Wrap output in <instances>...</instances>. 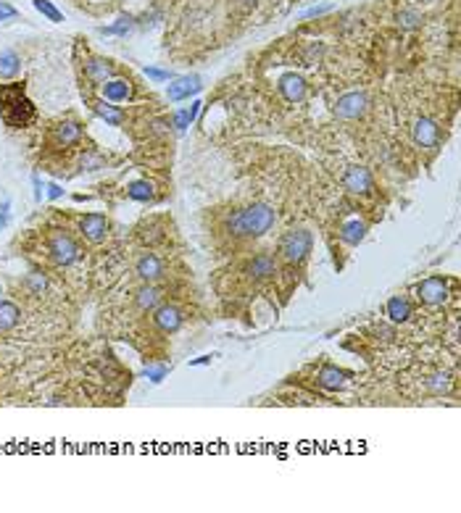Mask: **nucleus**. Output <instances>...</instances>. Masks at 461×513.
I'll list each match as a JSON object with an SVG mask.
<instances>
[{
  "mask_svg": "<svg viewBox=\"0 0 461 513\" xmlns=\"http://www.w3.org/2000/svg\"><path fill=\"white\" fill-rule=\"evenodd\" d=\"M108 229H111V224L101 213H87V216H82V222H79V232L90 242H103L105 235H108Z\"/></svg>",
  "mask_w": 461,
  "mask_h": 513,
  "instance_id": "obj_10",
  "label": "nucleus"
},
{
  "mask_svg": "<svg viewBox=\"0 0 461 513\" xmlns=\"http://www.w3.org/2000/svg\"><path fill=\"white\" fill-rule=\"evenodd\" d=\"M32 5L40 11V14H42V16L48 18V21H55V24H58V21H64V14H61V11L53 5L51 0H32Z\"/></svg>",
  "mask_w": 461,
  "mask_h": 513,
  "instance_id": "obj_29",
  "label": "nucleus"
},
{
  "mask_svg": "<svg viewBox=\"0 0 461 513\" xmlns=\"http://www.w3.org/2000/svg\"><path fill=\"white\" fill-rule=\"evenodd\" d=\"M366 224L364 222H359V219H353V222H345L340 226V237H342V242H348V245H359L361 239L366 237Z\"/></svg>",
  "mask_w": 461,
  "mask_h": 513,
  "instance_id": "obj_23",
  "label": "nucleus"
},
{
  "mask_svg": "<svg viewBox=\"0 0 461 513\" xmlns=\"http://www.w3.org/2000/svg\"><path fill=\"white\" fill-rule=\"evenodd\" d=\"M145 376H148L151 382H161V379L166 376V369H164V366H148V369H145Z\"/></svg>",
  "mask_w": 461,
  "mask_h": 513,
  "instance_id": "obj_36",
  "label": "nucleus"
},
{
  "mask_svg": "<svg viewBox=\"0 0 461 513\" xmlns=\"http://www.w3.org/2000/svg\"><path fill=\"white\" fill-rule=\"evenodd\" d=\"M319 384L325 387V390H332V393H338V390H342L345 387V382L351 379V374L348 371H342V369H338V366H332V363H325L322 369H319Z\"/></svg>",
  "mask_w": 461,
  "mask_h": 513,
  "instance_id": "obj_13",
  "label": "nucleus"
},
{
  "mask_svg": "<svg viewBox=\"0 0 461 513\" xmlns=\"http://www.w3.org/2000/svg\"><path fill=\"white\" fill-rule=\"evenodd\" d=\"M79 166H82L85 171L101 169V166H103V155L95 153V150H85V153H82V158H79Z\"/></svg>",
  "mask_w": 461,
  "mask_h": 513,
  "instance_id": "obj_30",
  "label": "nucleus"
},
{
  "mask_svg": "<svg viewBox=\"0 0 461 513\" xmlns=\"http://www.w3.org/2000/svg\"><path fill=\"white\" fill-rule=\"evenodd\" d=\"M18 66H21V61H18V55L14 51H3L0 53V79H8V77H14L18 71Z\"/></svg>",
  "mask_w": 461,
  "mask_h": 513,
  "instance_id": "obj_26",
  "label": "nucleus"
},
{
  "mask_svg": "<svg viewBox=\"0 0 461 513\" xmlns=\"http://www.w3.org/2000/svg\"><path fill=\"white\" fill-rule=\"evenodd\" d=\"M0 300H3V287H0Z\"/></svg>",
  "mask_w": 461,
  "mask_h": 513,
  "instance_id": "obj_43",
  "label": "nucleus"
},
{
  "mask_svg": "<svg viewBox=\"0 0 461 513\" xmlns=\"http://www.w3.org/2000/svg\"><path fill=\"white\" fill-rule=\"evenodd\" d=\"M416 298L425 306H443L448 300V279L443 276H427L425 282L416 285Z\"/></svg>",
  "mask_w": 461,
  "mask_h": 513,
  "instance_id": "obj_5",
  "label": "nucleus"
},
{
  "mask_svg": "<svg viewBox=\"0 0 461 513\" xmlns=\"http://www.w3.org/2000/svg\"><path fill=\"white\" fill-rule=\"evenodd\" d=\"M258 0H232V5L238 8V11H253L256 8Z\"/></svg>",
  "mask_w": 461,
  "mask_h": 513,
  "instance_id": "obj_38",
  "label": "nucleus"
},
{
  "mask_svg": "<svg viewBox=\"0 0 461 513\" xmlns=\"http://www.w3.org/2000/svg\"><path fill=\"white\" fill-rule=\"evenodd\" d=\"M385 313L390 316V321H395V324H403V321H409V319H411L414 306H411L409 298H403V295H393V298L388 300V306H385Z\"/></svg>",
  "mask_w": 461,
  "mask_h": 513,
  "instance_id": "obj_16",
  "label": "nucleus"
},
{
  "mask_svg": "<svg viewBox=\"0 0 461 513\" xmlns=\"http://www.w3.org/2000/svg\"><path fill=\"white\" fill-rule=\"evenodd\" d=\"M211 360V356H203V358H198V360H192L190 366H203V363H208Z\"/></svg>",
  "mask_w": 461,
  "mask_h": 513,
  "instance_id": "obj_42",
  "label": "nucleus"
},
{
  "mask_svg": "<svg viewBox=\"0 0 461 513\" xmlns=\"http://www.w3.org/2000/svg\"><path fill=\"white\" fill-rule=\"evenodd\" d=\"M34 105L24 92L21 82H11V85H0V116L8 127H27L34 119Z\"/></svg>",
  "mask_w": 461,
  "mask_h": 513,
  "instance_id": "obj_2",
  "label": "nucleus"
},
{
  "mask_svg": "<svg viewBox=\"0 0 461 513\" xmlns=\"http://www.w3.org/2000/svg\"><path fill=\"white\" fill-rule=\"evenodd\" d=\"M85 71H87V79L90 82H108L114 77V64L105 61V58H90L85 64Z\"/></svg>",
  "mask_w": 461,
  "mask_h": 513,
  "instance_id": "obj_19",
  "label": "nucleus"
},
{
  "mask_svg": "<svg viewBox=\"0 0 461 513\" xmlns=\"http://www.w3.org/2000/svg\"><path fill=\"white\" fill-rule=\"evenodd\" d=\"M137 276H140L142 282L153 285L155 279H161V276H164V263H161L153 253H145V256L137 261Z\"/></svg>",
  "mask_w": 461,
  "mask_h": 513,
  "instance_id": "obj_15",
  "label": "nucleus"
},
{
  "mask_svg": "<svg viewBox=\"0 0 461 513\" xmlns=\"http://www.w3.org/2000/svg\"><path fill=\"white\" fill-rule=\"evenodd\" d=\"M127 195L132 198V200H140V203H148V200H153V185L151 182H145V179H137V182H132L129 187H127Z\"/></svg>",
  "mask_w": 461,
  "mask_h": 513,
  "instance_id": "obj_25",
  "label": "nucleus"
},
{
  "mask_svg": "<svg viewBox=\"0 0 461 513\" xmlns=\"http://www.w3.org/2000/svg\"><path fill=\"white\" fill-rule=\"evenodd\" d=\"M53 140H55V145H61V148L77 145V142L82 140V127H79L77 121H61V124L55 127V132H53Z\"/></svg>",
  "mask_w": 461,
  "mask_h": 513,
  "instance_id": "obj_17",
  "label": "nucleus"
},
{
  "mask_svg": "<svg viewBox=\"0 0 461 513\" xmlns=\"http://www.w3.org/2000/svg\"><path fill=\"white\" fill-rule=\"evenodd\" d=\"M32 185H34V198L42 200V182H40V176H32Z\"/></svg>",
  "mask_w": 461,
  "mask_h": 513,
  "instance_id": "obj_41",
  "label": "nucleus"
},
{
  "mask_svg": "<svg viewBox=\"0 0 461 513\" xmlns=\"http://www.w3.org/2000/svg\"><path fill=\"white\" fill-rule=\"evenodd\" d=\"M277 87H279V95H282L288 103H301L303 98H306V90H308L306 79H303L301 74H295V71L282 74L279 82H277Z\"/></svg>",
  "mask_w": 461,
  "mask_h": 513,
  "instance_id": "obj_7",
  "label": "nucleus"
},
{
  "mask_svg": "<svg viewBox=\"0 0 461 513\" xmlns=\"http://www.w3.org/2000/svg\"><path fill=\"white\" fill-rule=\"evenodd\" d=\"M366 105H369V101H366L364 92H345V95H340L338 103H335V116L342 121L361 119V116L366 114Z\"/></svg>",
  "mask_w": 461,
  "mask_h": 513,
  "instance_id": "obj_6",
  "label": "nucleus"
},
{
  "mask_svg": "<svg viewBox=\"0 0 461 513\" xmlns=\"http://www.w3.org/2000/svg\"><path fill=\"white\" fill-rule=\"evenodd\" d=\"M198 114H201V103H198V101H192L188 108H179V111H174V119H171L174 129H177V132H185L190 124L198 119Z\"/></svg>",
  "mask_w": 461,
  "mask_h": 513,
  "instance_id": "obj_22",
  "label": "nucleus"
},
{
  "mask_svg": "<svg viewBox=\"0 0 461 513\" xmlns=\"http://www.w3.org/2000/svg\"><path fill=\"white\" fill-rule=\"evenodd\" d=\"M132 98V85L127 79H108L103 82V101L108 103H127Z\"/></svg>",
  "mask_w": 461,
  "mask_h": 513,
  "instance_id": "obj_14",
  "label": "nucleus"
},
{
  "mask_svg": "<svg viewBox=\"0 0 461 513\" xmlns=\"http://www.w3.org/2000/svg\"><path fill=\"white\" fill-rule=\"evenodd\" d=\"M329 11V5H316V8H308L306 14H303V18H314V16H322V14H327Z\"/></svg>",
  "mask_w": 461,
  "mask_h": 513,
  "instance_id": "obj_39",
  "label": "nucleus"
},
{
  "mask_svg": "<svg viewBox=\"0 0 461 513\" xmlns=\"http://www.w3.org/2000/svg\"><path fill=\"white\" fill-rule=\"evenodd\" d=\"M427 390L432 395H445L451 393V376L448 374H432L427 379Z\"/></svg>",
  "mask_w": 461,
  "mask_h": 513,
  "instance_id": "obj_28",
  "label": "nucleus"
},
{
  "mask_svg": "<svg viewBox=\"0 0 461 513\" xmlns=\"http://www.w3.org/2000/svg\"><path fill=\"white\" fill-rule=\"evenodd\" d=\"M153 321L161 332L174 334V332H179V326H182V321H185V316H182V311H179L177 306H158L155 308Z\"/></svg>",
  "mask_w": 461,
  "mask_h": 513,
  "instance_id": "obj_12",
  "label": "nucleus"
},
{
  "mask_svg": "<svg viewBox=\"0 0 461 513\" xmlns=\"http://www.w3.org/2000/svg\"><path fill=\"white\" fill-rule=\"evenodd\" d=\"M411 137H414V142H416L419 148H435L438 140H440V129H438V124H435L432 119L422 116V119L414 121V127H411Z\"/></svg>",
  "mask_w": 461,
  "mask_h": 513,
  "instance_id": "obj_8",
  "label": "nucleus"
},
{
  "mask_svg": "<svg viewBox=\"0 0 461 513\" xmlns=\"http://www.w3.org/2000/svg\"><path fill=\"white\" fill-rule=\"evenodd\" d=\"M322 53H325V45H322V42H311L306 55H303V64H306V66H314V64L322 58Z\"/></svg>",
  "mask_w": 461,
  "mask_h": 513,
  "instance_id": "obj_32",
  "label": "nucleus"
},
{
  "mask_svg": "<svg viewBox=\"0 0 461 513\" xmlns=\"http://www.w3.org/2000/svg\"><path fill=\"white\" fill-rule=\"evenodd\" d=\"M21 321V311H18L16 303H8V300H0V332H8Z\"/></svg>",
  "mask_w": 461,
  "mask_h": 513,
  "instance_id": "obj_24",
  "label": "nucleus"
},
{
  "mask_svg": "<svg viewBox=\"0 0 461 513\" xmlns=\"http://www.w3.org/2000/svg\"><path fill=\"white\" fill-rule=\"evenodd\" d=\"M311 235L306 229H292L285 237L279 239V256L285 258L288 263H303L311 253Z\"/></svg>",
  "mask_w": 461,
  "mask_h": 513,
  "instance_id": "obj_3",
  "label": "nucleus"
},
{
  "mask_svg": "<svg viewBox=\"0 0 461 513\" xmlns=\"http://www.w3.org/2000/svg\"><path fill=\"white\" fill-rule=\"evenodd\" d=\"M8 211H11V200H3L0 203V229H5V224H8Z\"/></svg>",
  "mask_w": 461,
  "mask_h": 513,
  "instance_id": "obj_37",
  "label": "nucleus"
},
{
  "mask_svg": "<svg viewBox=\"0 0 461 513\" xmlns=\"http://www.w3.org/2000/svg\"><path fill=\"white\" fill-rule=\"evenodd\" d=\"M24 287L29 292H34V295H42V292L48 290V276L40 272H32L24 276Z\"/></svg>",
  "mask_w": 461,
  "mask_h": 513,
  "instance_id": "obj_27",
  "label": "nucleus"
},
{
  "mask_svg": "<svg viewBox=\"0 0 461 513\" xmlns=\"http://www.w3.org/2000/svg\"><path fill=\"white\" fill-rule=\"evenodd\" d=\"M132 29V18L129 16H121L116 24H111V27H103L101 34H127Z\"/></svg>",
  "mask_w": 461,
  "mask_h": 513,
  "instance_id": "obj_31",
  "label": "nucleus"
},
{
  "mask_svg": "<svg viewBox=\"0 0 461 513\" xmlns=\"http://www.w3.org/2000/svg\"><path fill=\"white\" fill-rule=\"evenodd\" d=\"M274 272H277V263H274L272 256H256L253 261H248L245 263V274L251 276V279H269V276H274Z\"/></svg>",
  "mask_w": 461,
  "mask_h": 513,
  "instance_id": "obj_18",
  "label": "nucleus"
},
{
  "mask_svg": "<svg viewBox=\"0 0 461 513\" xmlns=\"http://www.w3.org/2000/svg\"><path fill=\"white\" fill-rule=\"evenodd\" d=\"M145 77H151V79H155V82H169V79H171V71H164V68L148 66V68H145Z\"/></svg>",
  "mask_w": 461,
  "mask_h": 513,
  "instance_id": "obj_34",
  "label": "nucleus"
},
{
  "mask_svg": "<svg viewBox=\"0 0 461 513\" xmlns=\"http://www.w3.org/2000/svg\"><path fill=\"white\" fill-rule=\"evenodd\" d=\"M92 111H95V116H101L105 124H111V127H119L121 121H124V114H121L119 105H114V103L108 101H95L92 103Z\"/></svg>",
  "mask_w": 461,
  "mask_h": 513,
  "instance_id": "obj_20",
  "label": "nucleus"
},
{
  "mask_svg": "<svg viewBox=\"0 0 461 513\" xmlns=\"http://www.w3.org/2000/svg\"><path fill=\"white\" fill-rule=\"evenodd\" d=\"M135 300H137V308H140V311H155V308L161 306V292L155 290L153 285L145 282V285L137 290Z\"/></svg>",
  "mask_w": 461,
  "mask_h": 513,
  "instance_id": "obj_21",
  "label": "nucleus"
},
{
  "mask_svg": "<svg viewBox=\"0 0 461 513\" xmlns=\"http://www.w3.org/2000/svg\"><path fill=\"white\" fill-rule=\"evenodd\" d=\"M416 21H419V16H416L414 11H403V14H398V24H401L403 29H414Z\"/></svg>",
  "mask_w": 461,
  "mask_h": 513,
  "instance_id": "obj_33",
  "label": "nucleus"
},
{
  "mask_svg": "<svg viewBox=\"0 0 461 513\" xmlns=\"http://www.w3.org/2000/svg\"><path fill=\"white\" fill-rule=\"evenodd\" d=\"M342 187L348 189L351 195H366L372 189V174L364 166H351L342 176Z\"/></svg>",
  "mask_w": 461,
  "mask_h": 513,
  "instance_id": "obj_9",
  "label": "nucleus"
},
{
  "mask_svg": "<svg viewBox=\"0 0 461 513\" xmlns=\"http://www.w3.org/2000/svg\"><path fill=\"white\" fill-rule=\"evenodd\" d=\"M201 77H179V79H174L169 87H166V95H169V101L179 103V101H188V98H192V95H198L201 92Z\"/></svg>",
  "mask_w": 461,
  "mask_h": 513,
  "instance_id": "obj_11",
  "label": "nucleus"
},
{
  "mask_svg": "<svg viewBox=\"0 0 461 513\" xmlns=\"http://www.w3.org/2000/svg\"><path fill=\"white\" fill-rule=\"evenodd\" d=\"M61 195H64V189H61V185H55V182H51V185H48V198H51V200H58Z\"/></svg>",
  "mask_w": 461,
  "mask_h": 513,
  "instance_id": "obj_40",
  "label": "nucleus"
},
{
  "mask_svg": "<svg viewBox=\"0 0 461 513\" xmlns=\"http://www.w3.org/2000/svg\"><path fill=\"white\" fill-rule=\"evenodd\" d=\"M48 253H51V258L58 266H71L79 258V245L66 232H55L48 239Z\"/></svg>",
  "mask_w": 461,
  "mask_h": 513,
  "instance_id": "obj_4",
  "label": "nucleus"
},
{
  "mask_svg": "<svg viewBox=\"0 0 461 513\" xmlns=\"http://www.w3.org/2000/svg\"><path fill=\"white\" fill-rule=\"evenodd\" d=\"M274 222H277V213H274L272 205L253 203L238 211V213H232L227 219V229L238 237H261L272 229Z\"/></svg>",
  "mask_w": 461,
  "mask_h": 513,
  "instance_id": "obj_1",
  "label": "nucleus"
},
{
  "mask_svg": "<svg viewBox=\"0 0 461 513\" xmlns=\"http://www.w3.org/2000/svg\"><path fill=\"white\" fill-rule=\"evenodd\" d=\"M18 14H16V8L14 5H8L5 0H0V24L3 21H11V18H16Z\"/></svg>",
  "mask_w": 461,
  "mask_h": 513,
  "instance_id": "obj_35",
  "label": "nucleus"
}]
</instances>
